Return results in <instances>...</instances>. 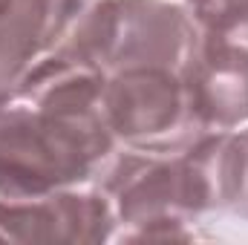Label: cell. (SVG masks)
Listing matches in <instances>:
<instances>
[{
    "label": "cell",
    "mask_w": 248,
    "mask_h": 245,
    "mask_svg": "<svg viewBox=\"0 0 248 245\" xmlns=\"http://www.w3.org/2000/svg\"><path fill=\"white\" fill-rule=\"evenodd\" d=\"M6 104H9V90H3V87H0V113L6 110Z\"/></svg>",
    "instance_id": "5"
},
{
    "label": "cell",
    "mask_w": 248,
    "mask_h": 245,
    "mask_svg": "<svg viewBox=\"0 0 248 245\" xmlns=\"http://www.w3.org/2000/svg\"><path fill=\"white\" fill-rule=\"evenodd\" d=\"M113 147L101 107L49 113L12 107L0 113V196L35 199L52 187L81 182Z\"/></svg>",
    "instance_id": "1"
},
{
    "label": "cell",
    "mask_w": 248,
    "mask_h": 245,
    "mask_svg": "<svg viewBox=\"0 0 248 245\" xmlns=\"http://www.w3.org/2000/svg\"><path fill=\"white\" fill-rule=\"evenodd\" d=\"M6 3H9V0H0V9H3V6H6Z\"/></svg>",
    "instance_id": "6"
},
{
    "label": "cell",
    "mask_w": 248,
    "mask_h": 245,
    "mask_svg": "<svg viewBox=\"0 0 248 245\" xmlns=\"http://www.w3.org/2000/svg\"><path fill=\"white\" fill-rule=\"evenodd\" d=\"M113 211L95 193H58L49 199H3L0 228L15 240H104Z\"/></svg>",
    "instance_id": "3"
},
{
    "label": "cell",
    "mask_w": 248,
    "mask_h": 245,
    "mask_svg": "<svg viewBox=\"0 0 248 245\" xmlns=\"http://www.w3.org/2000/svg\"><path fill=\"white\" fill-rule=\"evenodd\" d=\"M101 113L113 136L147 153L179 150L205 133L193 116L182 72L168 66L113 72L101 90Z\"/></svg>",
    "instance_id": "2"
},
{
    "label": "cell",
    "mask_w": 248,
    "mask_h": 245,
    "mask_svg": "<svg viewBox=\"0 0 248 245\" xmlns=\"http://www.w3.org/2000/svg\"><path fill=\"white\" fill-rule=\"evenodd\" d=\"M78 0H9L0 9V87L17 84L32 58L63 38Z\"/></svg>",
    "instance_id": "4"
}]
</instances>
